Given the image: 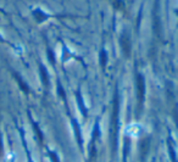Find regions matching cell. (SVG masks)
I'll list each match as a JSON object with an SVG mask.
<instances>
[{"mask_svg": "<svg viewBox=\"0 0 178 162\" xmlns=\"http://www.w3.org/2000/svg\"><path fill=\"white\" fill-rule=\"evenodd\" d=\"M140 126L138 123H132L126 127V134L129 137H138L140 134Z\"/></svg>", "mask_w": 178, "mask_h": 162, "instance_id": "cell-1", "label": "cell"}]
</instances>
